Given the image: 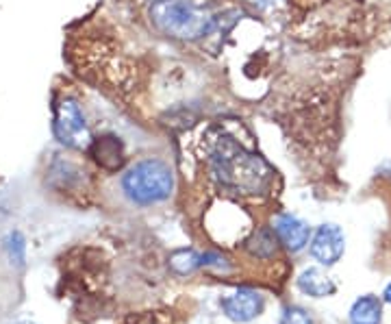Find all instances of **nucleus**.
I'll return each mask as SVG.
<instances>
[{"label":"nucleus","instance_id":"10","mask_svg":"<svg viewBox=\"0 0 391 324\" xmlns=\"http://www.w3.org/2000/svg\"><path fill=\"white\" fill-rule=\"evenodd\" d=\"M169 266H172V270L179 274H189L198 266H203V259L193 250H179L169 257Z\"/></svg>","mask_w":391,"mask_h":324},{"label":"nucleus","instance_id":"9","mask_svg":"<svg viewBox=\"0 0 391 324\" xmlns=\"http://www.w3.org/2000/svg\"><path fill=\"white\" fill-rule=\"evenodd\" d=\"M383 305L376 296H361L350 309V324H380Z\"/></svg>","mask_w":391,"mask_h":324},{"label":"nucleus","instance_id":"4","mask_svg":"<svg viewBox=\"0 0 391 324\" xmlns=\"http://www.w3.org/2000/svg\"><path fill=\"white\" fill-rule=\"evenodd\" d=\"M53 133L55 140L75 150H87L91 144V131L79 101L70 94L55 96L53 103Z\"/></svg>","mask_w":391,"mask_h":324},{"label":"nucleus","instance_id":"7","mask_svg":"<svg viewBox=\"0 0 391 324\" xmlns=\"http://www.w3.org/2000/svg\"><path fill=\"white\" fill-rule=\"evenodd\" d=\"M274 231H276V235L281 238V242L293 252L302 250L309 242V235H311L309 224L302 222L296 216H291V214H281L274 220Z\"/></svg>","mask_w":391,"mask_h":324},{"label":"nucleus","instance_id":"12","mask_svg":"<svg viewBox=\"0 0 391 324\" xmlns=\"http://www.w3.org/2000/svg\"><path fill=\"white\" fill-rule=\"evenodd\" d=\"M383 298L387 300V303H391V283L385 287V292H383Z\"/></svg>","mask_w":391,"mask_h":324},{"label":"nucleus","instance_id":"6","mask_svg":"<svg viewBox=\"0 0 391 324\" xmlns=\"http://www.w3.org/2000/svg\"><path fill=\"white\" fill-rule=\"evenodd\" d=\"M224 313L235 322H250L263 309V298L252 290H239L233 296L224 298Z\"/></svg>","mask_w":391,"mask_h":324},{"label":"nucleus","instance_id":"14","mask_svg":"<svg viewBox=\"0 0 391 324\" xmlns=\"http://www.w3.org/2000/svg\"><path fill=\"white\" fill-rule=\"evenodd\" d=\"M153 3H157V0H153Z\"/></svg>","mask_w":391,"mask_h":324},{"label":"nucleus","instance_id":"8","mask_svg":"<svg viewBox=\"0 0 391 324\" xmlns=\"http://www.w3.org/2000/svg\"><path fill=\"white\" fill-rule=\"evenodd\" d=\"M298 287L315 298H324L331 296L335 292V285L331 281V276L320 270V268H307L300 276H298Z\"/></svg>","mask_w":391,"mask_h":324},{"label":"nucleus","instance_id":"13","mask_svg":"<svg viewBox=\"0 0 391 324\" xmlns=\"http://www.w3.org/2000/svg\"><path fill=\"white\" fill-rule=\"evenodd\" d=\"M252 3H259V5H267L270 0H252Z\"/></svg>","mask_w":391,"mask_h":324},{"label":"nucleus","instance_id":"3","mask_svg":"<svg viewBox=\"0 0 391 324\" xmlns=\"http://www.w3.org/2000/svg\"><path fill=\"white\" fill-rule=\"evenodd\" d=\"M122 190L129 200L141 207L163 202L174 192V172L163 159H141L122 176Z\"/></svg>","mask_w":391,"mask_h":324},{"label":"nucleus","instance_id":"2","mask_svg":"<svg viewBox=\"0 0 391 324\" xmlns=\"http://www.w3.org/2000/svg\"><path fill=\"white\" fill-rule=\"evenodd\" d=\"M150 18L161 33L183 41L209 37L217 27L215 15L196 0H157L150 7Z\"/></svg>","mask_w":391,"mask_h":324},{"label":"nucleus","instance_id":"5","mask_svg":"<svg viewBox=\"0 0 391 324\" xmlns=\"http://www.w3.org/2000/svg\"><path fill=\"white\" fill-rule=\"evenodd\" d=\"M346 250V238L341 233V228L337 224H322L315 231L313 242H311V254L324 264L333 266L341 259V254Z\"/></svg>","mask_w":391,"mask_h":324},{"label":"nucleus","instance_id":"1","mask_svg":"<svg viewBox=\"0 0 391 324\" xmlns=\"http://www.w3.org/2000/svg\"><path fill=\"white\" fill-rule=\"evenodd\" d=\"M211 168L219 183L246 194L265 190L272 174L257 155L243 150L231 140H217L211 153Z\"/></svg>","mask_w":391,"mask_h":324},{"label":"nucleus","instance_id":"11","mask_svg":"<svg viewBox=\"0 0 391 324\" xmlns=\"http://www.w3.org/2000/svg\"><path fill=\"white\" fill-rule=\"evenodd\" d=\"M281 324H313V320H311V316H309L305 309H300V307H289V309L283 313Z\"/></svg>","mask_w":391,"mask_h":324}]
</instances>
